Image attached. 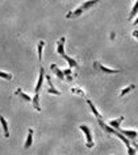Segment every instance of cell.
Instances as JSON below:
<instances>
[{
  "label": "cell",
  "mask_w": 138,
  "mask_h": 155,
  "mask_svg": "<svg viewBox=\"0 0 138 155\" xmlns=\"http://www.w3.org/2000/svg\"><path fill=\"white\" fill-rule=\"evenodd\" d=\"M126 153H128V155H137L138 151L136 150V147L130 146V147H126Z\"/></svg>",
  "instance_id": "obj_21"
},
{
  "label": "cell",
  "mask_w": 138,
  "mask_h": 155,
  "mask_svg": "<svg viewBox=\"0 0 138 155\" xmlns=\"http://www.w3.org/2000/svg\"><path fill=\"white\" fill-rule=\"evenodd\" d=\"M45 68L40 67V74H38V79H37V83H36V88H34V94H40L41 88H42V84H44V79H45Z\"/></svg>",
  "instance_id": "obj_6"
},
{
  "label": "cell",
  "mask_w": 138,
  "mask_h": 155,
  "mask_svg": "<svg viewBox=\"0 0 138 155\" xmlns=\"http://www.w3.org/2000/svg\"><path fill=\"white\" fill-rule=\"evenodd\" d=\"M136 90V84H129L128 87H125V88H122V90L120 91V97H124V96H126L128 94H130L132 91Z\"/></svg>",
  "instance_id": "obj_16"
},
{
  "label": "cell",
  "mask_w": 138,
  "mask_h": 155,
  "mask_svg": "<svg viewBox=\"0 0 138 155\" xmlns=\"http://www.w3.org/2000/svg\"><path fill=\"white\" fill-rule=\"evenodd\" d=\"M63 74H64V78H66V82H72L74 80V75H72V68L67 67L63 70Z\"/></svg>",
  "instance_id": "obj_18"
},
{
  "label": "cell",
  "mask_w": 138,
  "mask_h": 155,
  "mask_svg": "<svg viewBox=\"0 0 138 155\" xmlns=\"http://www.w3.org/2000/svg\"><path fill=\"white\" fill-rule=\"evenodd\" d=\"M132 146H133V147H136V150L138 151V142H132Z\"/></svg>",
  "instance_id": "obj_23"
},
{
  "label": "cell",
  "mask_w": 138,
  "mask_h": 155,
  "mask_svg": "<svg viewBox=\"0 0 138 155\" xmlns=\"http://www.w3.org/2000/svg\"><path fill=\"white\" fill-rule=\"evenodd\" d=\"M45 41L44 40H41V41H38V44H37V54H38V61L42 62V53H44V48H45Z\"/></svg>",
  "instance_id": "obj_15"
},
{
  "label": "cell",
  "mask_w": 138,
  "mask_h": 155,
  "mask_svg": "<svg viewBox=\"0 0 138 155\" xmlns=\"http://www.w3.org/2000/svg\"><path fill=\"white\" fill-rule=\"evenodd\" d=\"M137 16H138V0H137V2H134V4L132 7V11H130V13H129V16H128V20L129 21H133Z\"/></svg>",
  "instance_id": "obj_14"
},
{
  "label": "cell",
  "mask_w": 138,
  "mask_h": 155,
  "mask_svg": "<svg viewBox=\"0 0 138 155\" xmlns=\"http://www.w3.org/2000/svg\"><path fill=\"white\" fill-rule=\"evenodd\" d=\"M50 70H51V72L54 74V75L58 78L59 80H62V82H66V78H64L63 70H61L55 63H51V64H50Z\"/></svg>",
  "instance_id": "obj_9"
},
{
  "label": "cell",
  "mask_w": 138,
  "mask_h": 155,
  "mask_svg": "<svg viewBox=\"0 0 138 155\" xmlns=\"http://www.w3.org/2000/svg\"><path fill=\"white\" fill-rule=\"evenodd\" d=\"M124 116H120V117H117V118H114V120H110V121L108 122V125L110 126V127H113L114 130H120L121 129V122L124 121Z\"/></svg>",
  "instance_id": "obj_11"
},
{
  "label": "cell",
  "mask_w": 138,
  "mask_h": 155,
  "mask_svg": "<svg viewBox=\"0 0 138 155\" xmlns=\"http://www.w3.org/2000/svg\"><path fill=\"white\" fill-rule=\"evenodd\" d=\"M45 79H46V83H48V94H50V95H55V96H61V95H62V92H61L59 90H57L55 86L53 84V82H51V78H50V76L46 75V76H45Z\"/></svg>",
  "instance_id": "obj_7"
},
{
  "label": "cell",
  "mask_w": 138,
  "mask_h": 155,
  "mask_svg": "<svg viewBox=\"0 0 138 155\" xmlns=\"http://www.w3.org/2000/svg\"><path fill=\"white\" fill-rule=\"evenodd\" d=\"M99 2H96V0H90V2H84L82 3L78 8H75L74 11H70V12L66 13V18H78L80 17L82 15L86 12V11H88L90 8H92V7H95L97 4Z\"/></svg>",
  "instance_id": "obj_1"
},
{
  "label": "cell",
  "mask_w": 138,
  "mask_h": 155,
  "mask_svg": "<svg viewBox=\"0 0 138 155\" xmlns=\"http://www.w3.org/2000/svg\"><path fill=\"white\" fill-rule=\"evenodd\" d=\"M70 92L71 94H74V95H79V96H82V97H86V92H84L82 88H79V87H71Z\"/></svg>",
  "instance_id": "obj_19"
},
{
  "label": "cell",
  "mask_w": 138,
  "mask_h": 155,
  "mask_svg": "<svg viewBox=\"0 0 138 155\" xmlns=\"http://www.w3.org/2000/svg\"><path fill=\"white\" fill-rule=\"evenodd\" d=\"M64 44H66V37L64 36H62L59 38L58 41H57V49H55V51H57V54H58L59 57H62L63 59L67 57V54H66V51H64Z\"/></svg>",
  "instance_id": "obj_4"
},
{
  "label": "cell",
  "mask_w": 138,
  "mask_h": 155,
  "mask_svg": "<svg viewBox=\"0 0 138 155\" xmlns=\"http://www.w3.org/2000/svg\"><path fill=\"white\" fill-rule=\"evenodd\" d=\"M132 36H133L134 38H136L137 41H138V30H136V29H134L133 32H132Z\"/></svg>",
  "instance_id": "obj_22"
},
{
  "label": "cell",
  "mask_w": 138,
  "mask_h": 155,
  "mask_svg": "<svg viewBox=\"0 0 138 155\" xmlns=\"http://www.w3.org/2000/svg\"><path fill=\"white\" fill-rule=\"evenodd\" d=\"M33 135H34V130L32 129V127H29L28 129V134H26V139L24 142V149H30L33 145Z\"/></svg>",
  "instance_id": "obj_10"
},
{
  "label": "cell",
  "mask_w": 138,
  "mask_h": 155,
  "mask_svg": "<svg viewBox=\"0 0 138 155\" xmlns=\"http://www.w3.org/2000/svg\"><path fill=\"white\" fill-rule=\"evenodd\" d=\"M94 68L97 70V71L101 72V74H105V75H113V74L122 72V70H120V68H110V67H108V66H104L101 62H99V61L94 62Z\"/></svg>",
  "instance_id": "obj_2"
},
{
  "label": "cell",
  "mask_w": 138,
  "mask_h": 155,
  "mask_svg": "<svg viewBox=\"0 0 138 155\" xmlns=\"http://www.w3.org/2000/svg\"><path fill=\"white\" fill-rule=\"evenodd\" d=\"M79 129L83 131L84 137H86V147L87 149H92L95 146V142H94V137H92V131L90 129V126L82 124V125H79Z\"/></svg>",
  "instance_id": "obj_3"
},
{
  "label": "cell",
  "mask_w": 138,
  "mask_h": 155,
  "mask_svg": "<svg viewBox=\"0 0 138 155\" xmlns=\"http://www.w3.org/2000/svg\"><path fill=\"white\" fill-rule=\"evenodd\" d=\"M0 79H4V80L11 82V80L13 79V75L9 74V72H5V71H2V70H0Z\"/></svg>",
  "instance_id": "obj_20"
},
{
  "label": "cell",
  "mask_w": 138,
  "mask_h": 155,
  "mask_svg": "<svg viewBox=\"0 0 138 155\" xmlns=\"http://www.w3.org/2000/svg\"><path fill=\"white\" fill-rule=\"evenodd\" d=\"M32 104H33V108H34V109H36L37 112H41V105H40V94H34L33 100H32Z\"/></svg>",
  "instance_id": "obj_17"
},
{
  "label": "cell",
  "mask_w": 138,
  "mask_h": 155,
  "mask_svg": "<svg viewBox=\"0 0 138 155\" xmlns=\"http://www.w3.org/2000/svg\"><path fill=\"white\" fill-rule=\"evenodd\" d=\"M0 125H2L3 135H4V138L8 139L11 137V134H9V125H8V121H7L5 117L2 113H0Z\"/></svg>",
  "instance_id": "obj_8"
},
{
  "label": "cell",
  "mask_w": 138,
  "mask_h": 155,
  "mask_svg": "<svg viewBox=\"0 0 138 155\" xmlns=\"http://www.w3.org/2000/svg\"><path fill=\"white\" fill-rule=\"evenodd\" d=\"M114 37H116V36H114V32H112V33H110V40H113Z\"/></svg>",
  "instance_id": "obj_25"
},
{
  "label": "cell",
  "mask_w": 138,
  "mask_h": 155,
  "mask_svg": "<svg viewBox=\"0 0 138 155\" xmlns=\"http://www.w3.org/2000/svg\"><path fill=\"white\" fill-rule=\"evenodd\" d=\"M133 25H138V16H137V17L133 20Z\"/></svg>",
  "instance_id": "obj_24"
},
{
  "label": "cell",
  "mask_w": 138,
  "mask_h": 155,
  "mask_svg": "<svg viewBox=\"0 0 138 155\" xmlns=\"http://www.w3.org/2000/svg\"><path fill=\"white\" fill-rule=\"evenodd\" d=\"M86 101H87V104H88V107H90V109H91V112H92V114H94V116H95V117H96L97 120H103V116H101V113H100V112L97 110L96 105H95V104L92 103L90 99H87Z\"/></svg>",
  "instance_id": "obj_12"
},
{
  "label": "cell",
  "mask_w": 138,
  "mask_h": 155,
  "mask_svg": "<svg viewBox=\"0 0 138 155\" xmlns=\"http://www.w3.org/2000/svg\"><path fill=\"white\" fill-rule=\"evenodd\" d=\"M122 135H125L129 141L132 142H136L138 139V130H134V129H120L118 130Z\"/></svg>",
  "instance_id": "obj_5"
},
{
  "label": "cell",
  "mask_w": 138,
  "mask_h": 155,
  "mask_svg": "<svg viewBox=\"0 0 138 155\" xmlns=\"http://www.w3.org/2000/svg\"><path fill=\"white\" fill-rule=\"evenodd\" d=\"M15 95H16V96H20V97L24 100V101H26V103H32V100H33L32 96H29L28 94H26V92L22 91L21 88H17V90L15 91Z\"/></svg>",
  "instance_id": "obj_13"
}]
</instances>
